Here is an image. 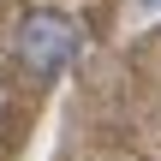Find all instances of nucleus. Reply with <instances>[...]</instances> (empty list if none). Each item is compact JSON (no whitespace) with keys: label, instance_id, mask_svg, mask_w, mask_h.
I'll return each mask as SVG.
<instances>
[{"label":"nucleus","instance_id":"obj_1","mask_svg":"<svg viewBox=\"0 0 161 161\" xmlns=\"http://www.w3.org/2000/svg\"><path fill=\"white\" fill-rule=\"evenodd\" d=\"M12 48H18V60H24L30 78L54 84V78H66V72L78 66V54H84V24H78L72 12H60V6H30V12L18 18V30H12Z\"/></svg>","mask_w":161,"mask_h":161},{"label":"nucleus","instance_id":"obj_2","mask_svg":"<svg viewBox=\"0 0 161 161\" xmlns=\"http://www.w3.org/2000/svg\"><path fill=\"white\" fill-rule=\"evenodd\" d=\"M149 6H155V0H149Z\"/></svg>","mask_w":161,"mask_h":161}]
</instances>
